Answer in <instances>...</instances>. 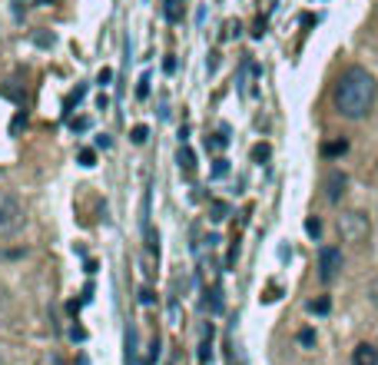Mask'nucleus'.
<instances>
[{
	"instance_id": "obj_14",
	"label": "nucleus",
	"mask_w": 378,
	"mask_h": 365,
	"mask_svg": "<svg viewBox=\"0 0 378 365\" xmlns=\"http://www.w3.org/2000/svg\"><path fill=\"white\" fill-rule=\"evenodd\" d=\"M80 166H87V170H90V166H97V153H93V150H80Z\"/></svg>"
},
{
	"instance_id": "obj_8",
	"label": "nucleus",
	"mask_w": 378,
	"mask_h": 365,
	"mask_svg": "<svg viewBox=\"0 0 378 365\" xmlns=\"http://www.w3.org/2000/svg\"><path fill=\"white\" fill-rule=\"evenodd\" d=\"M163 13H166V21L176 23L179 17H183V11H179V0H163Z\"/></svg>"
},
{
	"instance_id": "obj_24",
	"label": "nucleus",
	"mask_w": 378,
	"mask_h": 365,
	"mask_svg": "<svg viewBox=\"0 0 378 365\" xmlns=\"http://www.w3.org/2000/svg\"><path fill=\"white\" fill-rule=\"evenodd\" d=\"M110 143H113V140H110L107 133H100V137H97V146H100V150H110Z\"/></svg>"
},
{
	"instance_id": "obj_3",
	"label": "nucleus",
	"mask_w": 378,
	"mask_h": 365,
	"mask_svg": "<svg viewBox=\"0 0 378 365\" xmlns=\"http://www.w3.org/2000/svg\"><path fill=\"white\" fill-rule=\"evenodd\" d=\"M338 233H342L345 243L358 246V243H365V239L372 236V223H368V216L362 213V209H352V213L338 216Z\"/></svg>"
},
{
	"instance_id": "obj_16",
	"label": "nucleus",
	"mask_w": 378,
	"mask_h": 365,
	"mask_svg": "<svg viewBox=\"0 0 378 365\" xmlns=\"http://www.w3.org/2000/svg\"><path fill=\"white\" fill-rule=\"evenodd\" d=\"M136 97H140V100L150 97V76H143V80H140V86H136Z\"/></svg>"
},
{
	"instance_id": "obj_19",
	"label": "nucleus",
	"mask_w": 378,
	"mask_h": 365,
	"mask_svg": "<svg viewBox=\"0 0 378 365\" xmlns=\"http://www.w3.org/2000/svg\"><path fill=\"white\" fill-rule=\"evenodd\" d=\"M299 342H302V345H315V332H312V329H302V332H299Z\"/></svg>"
},
{
	"instance_id": "obj_1",
	"label": "nucleus",
	"mask_w": 378,
	"mask_h": 365,
	"mask_svg": "<svg viewBox=\"0 0 378 365\" xmlns=\"http://www.w3.org/2000/svg\"><path fill=\"white\" fill-rule=\"evenodd\" d=\"M375 97H378V83L375 76L362 70V66H352L345 74L335 80V110L342 113L345 120H365L375 107Z\"/></svg>"
},
{
	"instance_id": "obj_17",
	"label": "nucleus",
	"mask_w": 378,
	"mask_h": 365,
	"mask_svg": "<svg viewBox=\"0 0 378 365\" xmlns=\"http://www.w3.org/2000/svg\"><path fill=\"white\" fill-rule=\"evenodd\" d=\"M226 213H229L226 203H213V219H216V223H219V219H226Z\"/></svg>"
},
{
	"instance_id": "obj_2",
	"label": "nucleus",
	"mask_w": 378,
	"mask_h": 365,
	"mask_svg": "<svg viewBox=\"0 0 378 365\" xmlns=\"http://www.w3.org/2000/svg\"><path fill=\"white\" fill-rule=\"evenodd\" d=\"M27 223V209L13 193H0V236H17Z\"/></svg>"
},
{
	"instance_id": "obj_12",
	"label": "nucleus",
	"mask_w": 378,
	"mask_h": 365,
	"mask_svg": "<svg viewBox=\"0 0 378 365\" xmlns=\"http://www.w3.org/2000/svg\"><path fill=\"white\" fill-rule=\"evenodd\" d=\"M130 140L136 143V146H143V143L150 140V129L146 127H133V133H130Z\"/></svg>"
},
{
	"instance_id": "obj_25",
	"label": "nucleus",
	"mask_w": 378,
	"mask_h": 365,
	"mask_svg": "<svg viewBox=\"0 0 378 365\" xmlns=\"http://www.w3.org/2000/svg\"><path fill=\"white\" fill-rule=\"evenodd\" d=\"M70 127H73V129H87V127H90V120H73Z\"/></svg>"
},
{
	"instance_id": "obj_21",
	"label": "nucleus",
	"mask_w": 378,
	"mask_h": 365,
	"mask_svg": "<svg viewBox=\"0 0 378 365\" xmlns=\"http://www.w3.org/2000/svg\"><path fill=\"white\" fill-rule=\"evenodd\" d=\"M368 296H372V302H375V306H378V276H375V279H372V282H368Z\"/></svg>"
},
{
	"instance_id": "obj_15",
	"label": "nucleus",
	"mask_w": 378,
	"mask_h": 365,
	"mask_svg": "<svg viewBox=\"0 0 378 365\" xmlns=\"http://www.w3.org/2000/svg\"><path fill=\"white\" fill-rule=\"evenodd\" d=\"M156 359H160V339H153V342H150V355H146V362H143V365H153Z\"/></svg>"
},
{
	"instance_id": "obj_23",
	"label": "nucleus",
	"mask_w": 378,
	"mask_h": 365,
	"mask_svg": "<svg viewBox=\"0 0 378 365\" xmlns=\"http://www.w3.org/2000/svg\"><path fill=\"white\" fill-rule=\"evenodd\" d=\"M213 173H216V176H226V173H229V163L226 160H216V170H213Z\"/></svg>"
},
{
	"instance_id": "obj_9",
	"label": "nucleus",
	"mask_w": 378,
	"mask_h": 365,
	"mask_svg": "<svg viewBox=\"0 0 378 365\" xmlns=\"http://www.w3.org/2000/svg\"><path fill=\"white\" fill-rule=\"evenodd\" d=\"M209 342H213V325H206V332H203V345H199V365L209 362Z\"/></svg>"
},
{
	"instance_id": "obj_20",
	"label": "nucleus",
	"mask_w": 378,
	"mask_h": 365,
	"mask_svg": "<svg viewBox=\"0 0 378 365\" xmlns=\"http://www.w3.org/2000/svg\"><path fill=\"white\" fill-rule=\"evenodd\" d=\"M305 229H309V236H319V233H322V226H319V219H309V223H305Z\"/></svg>"
},
{
	"instance_id": "obj_10",
	"label": "nucleus",
	"mask_w": 378,
	"mask_h": 365,
	"mask_svg": "<svg viewBox=\"0 0 378 365\" xmlns=\"http://www.w3.org/2000/svg\"><path fill=\"white\" fill-rule=\"evenodd\" d=\"M309 312H319V315L332 312V299H329V296H322V299H312V302H309Z\"/></svg>"
},
{
	"instance_id": "obj_22",
	"label": "nucleus",
	"mask_w": 378,
	"mask_h": 365,
	"mask_svg": "<svg viewBox=\"0 0 378 365\" xmlns=\"http://www.w3.org/2000/svg\"><path fill=\"white\" fill-rule=\"evenodd\" d=\"M70 335H73L76 342H83V339H87V329H80V325H73V329H70Z\"/></svg>"
},
{
	"instance_id": "obj_13",
	"label": "nucleus",
	"mask_w": 378,
	"mask_h": 365,
	"mask_svg": "<svg viewBox=\"0 0 378 365\" xmlns=\"http://www.w3.org/2000/svg\"><path fill=\"white\" fill-rule=\"evenodd\" d=\"M269 143H259V146H256V150H252V160H256V163H266V160H269Z\"/></svg>"
},
{
	"instance_id": "obj_18",
	"label": "nucleus",
	"mask_w": 378,
	"mask_h": 365,
	"mask_svg": "<svg viewBox=\"0 0 378 365\" xmlns=\"http://www.w3.org/2000/svg\"><path fill=\"white\" fill-rule=\"evenodd\" d=\"M110 80H113V70H110V66H103V70L97 74V83L100 86H110Z\"/></svg>"
},
{
	"instance_id": "obj_11",
	"label": "nucleus",
	"mask_w": 378,
	"mask_h": 365,
	"mask_svg": "<svg viewBox=\"0 0 378 365\" xmlns=\"http://www.w3.org/2000/svg\"><path fill=\"white\" fill-rule=\"evenodd\" d=\"M348 143L345 140H335V143H325V156H338V153H345Z\"/></svg>"
},
{
	"instance_id": "obj_7",
	"label": "nucleus",
	"mask_w": 378,
	"mask_h": 365,
	"mask_svg": "<svg viewBox=\"0 0 378 365\" xmlns=\"http://www.w3.org/2000/svg\"><path fill=\"white\" fill-rule=\"evenodd\" d=\"M176 160H179V170H183V173H193L196 170V156H193V150H189V146H183Z\"/></svg>"
},
{
	"instance_id": "obj_6",
	"label": "nucleus",
	"mask_w": 378,
	"mask_h": 365,
	"mask_svg": "<svg viewBox=\"0 0 378 365\" xmlns=\"http://www.w3.org/2000/svg\"><path fill=\"white\" fill-rule=\"evenodd\" d=\"M352 365H378V349L372 342L355 345V352H352Z\"/></svg>"
},
{
	"instance_id": "obj_27",
	"label": "nucleus",
	"mask_w": 378,
	"mask_h": 365,
	"mask_svg": "<svg viewBox=\"0 0 378 365\" xmlns=\"http://www.w3.org/2000/svg\"><path fill=\"white\" fill-rule=\"evenodd\" d=\"M0 365H7V362H4V359H0Z\"/></svg>"
},
{
	"instance_id": "obj_5",
	"label": "nucleus",
	"mask_w": 378,
	"mask_h": 365,
	"mask_svg": "<svg viewBox=\"0 0 378 365\" xmlns=\"http://www.w3.org/2000/svg\"><path fill=\"white\" fill-rule=\"evenodd\" d=\"M348 190V176L342 170H332L329 173V180H325V196H329V203H338Z\"/></svg>"
},
{
	"instance_id": "obj_26",
	"label": "nucleus",
	"mask_w": 378,
	"mask_h": 365,
	"mask_svg": "<svg viewBox=\"0 0 378 365\" xmlns=\"http://www.w3.org/2000/svg\"><path fill=\"white\" fill-rule=\"evenodd\" d=\"M50 365H66V362L60 359V355H54V359H50Z\"/></svg>"
},
{
	"instance_id": "obj_4",
	"label": "nucleus",
	"mask_w": 378,
	"mask_h": 365,
	"mask_svg": "<svg viewBox=\"0 0 378 365\" xmlns=\"http://www.w3.org/2000/svg\"><path fill=\"white\" fill-rule=\"evenodd\" d=\"M338 272H342V249L325 246L319 253V276H322V282H332Z\"/></svg>"
}]
</instances>
